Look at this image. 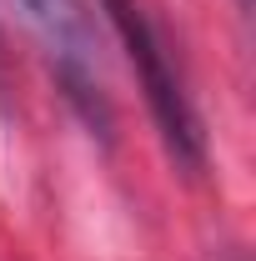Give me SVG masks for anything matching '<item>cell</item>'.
Masks as SVG:
<instances>
[{"label":"cell","instance_id":"7a4b0ae2","mask_svg":"<svg viewBox=\"0 0 256 261\" xmlns=\"http://www.w3.org/2000/svg\"><path fill=\"white\" fill-rule=\"evenodd\" d=\"M20 15L45 35V45L56 50L61 75H91L96 61V20L86 10V0H15Z\"/></svg>","mask_w":256,"mask_h":261},{"label":"cell","instance_id":"6da1fadb","mask_svg":"<svg viewBox=\"0 0 256 261\" xmlns=\"http://www.w3.org/2000/svg\"><path fill=\"white\" fill-rule=\"evenodd\" d=\"M100 10L116 25L131 65L141 75V91H146V106L156 116V130H161V141H166V151L176 156L181 171H201L206 166V126H201L191 96H186V81L171 65V50H166L161 31L146 20V10L136 0H100Z\"/></svg>","mask_w":256,"mask_h":261},{"label":"cell","instance_id":"3957f363","mask_svg":"<svg viewBox=\"0 0 256 261\" xmlns=\"http://www.w3.org/2000/svg\"><path fill=\"white\" fill-rule=\"evenodd\" d=\"M236 5H241V10H251V0H236Z\"/></svg>","mask_w":256,"mask_h":261}]
</instances>
